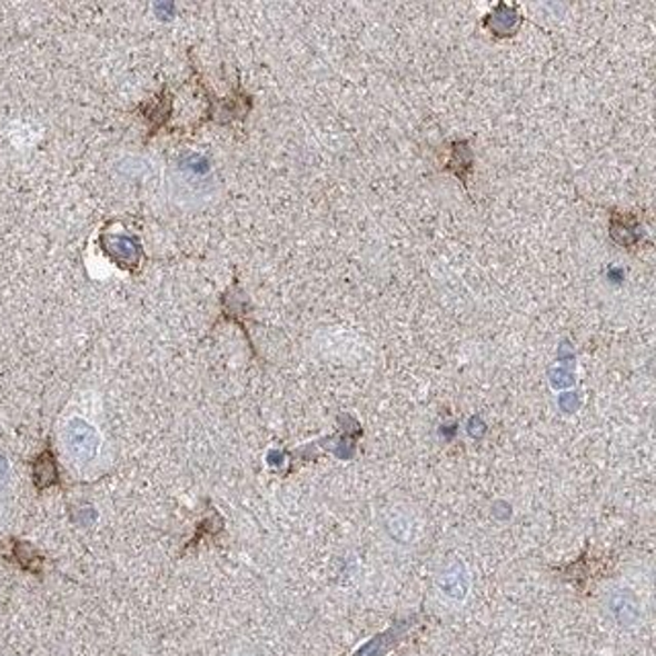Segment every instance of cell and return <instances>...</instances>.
I'll list each match as a JSON object with an SVG mask.
<instances>
[{
  "instance_id": "6da1fadb",
  "label": "cell",
  "mask_w": 656,
  "mask_h": 656,
  "mask_svg": "<svg viewBox=\"0 0 656 656\" xmlns=\"http://www.w3.org/2000/svg\"><path fill=\"white\" fill-rule=\"evenodd\" d=\"M62 444L68 458L79 466H89L99 458L101 435L89 420L72 417L62 429Z\"/></svg>"
},
{
  "instance_id": "7a4b0ae2",
  "label": "cell",
  "mask_w": 656,
  "mask_h": 656,
  "mask_svg": "<svg viewBox=\"0 0 656 656\" xmlns=\"http://www.w3.org/2000/svg\"><path fill=\"white\" fill-rule=\"evenodd\" d=\"M435 587L447 604H466L470 589H473V577H470V570H468L466 563L459 558L447 560L446 565L441 566L437 573Z\"/></svg>"
},
{
  "instance_id": "3957f363",
  "label": "cell",
  "mask_w": 656,
  "mask_h": 656,
  "mask_svg": "<svg viewBox=\"0 0 656 656\" xmlns=\"http://www.w3.org/2000/svg\"><path fill=\"white\" fill-rule=\"evenodd\" d=\"M607 614L619 628H634L643 619V602L630 587H616L607 595Z\"/></svg>"
},
{
  "instance_id": "277c9868",
  "label": "cell",
  "mask_w": 656,
  "mask_h": 656,
  "mask_svg": "<svg viewBox=\"0 0 656 656\" xmlns=\"http://www.w3.org/2000/svg\"><path fill=\"white\" fill-rule=\"evenodd\" d=\"M9 488H11V466L4 456H0V511L9 497Z\"/></svg>"
},
{
  "instance_id": "5b68a950",
  "label": "cell",
  "mask_w": 656,
  "mask_h": 656,
  "mask_svg": "<svg viewBox=\"0 0 656 656\" xmlns=\"http://www.w3.org/2000/svg\"><path fill=\"white\" fill-rule=\"evenodd\" d=\"M240 656H252V655H240Z\"/></svg>"
}]
</instances>
